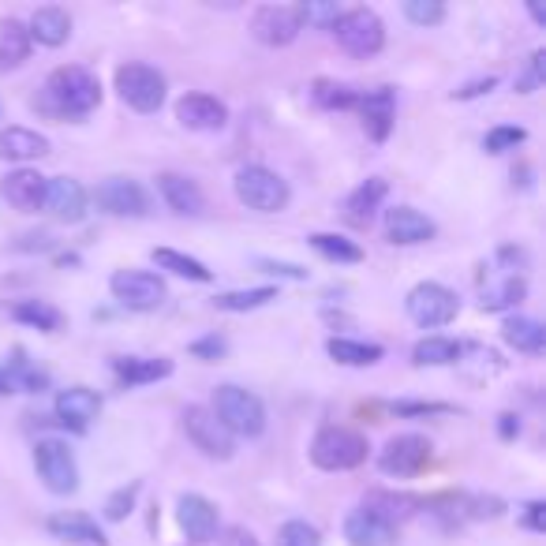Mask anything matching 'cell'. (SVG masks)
Returning a JSON list of instances; mask_svg holds the SVG:
<instances>
[{"mask_svg":"<svg viewBox=\"0 0 546 546\" xmlns=\"http://www.w3.org/2000/svg\"><path fill=\"white\" fill-rule=\"evenodd\" d=\"M232 184H236V199L244 202L247 210H259V214H281L292 199L285 180L266 165H244Z\"/></svg>","mask_w":546,"mask_h":546,"instance_id":"obj_5","label":"cell"},{"mask_svg":"<svg viewBox=\"0 0 546 546\" xmlns=\"http://www.w3.org/2000/svg\"><path fill=\"white\" fill-rule=\"evenodd\" d=\"M135 498H139V483H128V487L113 490V494L105 498V520H113V524L128 520L131 509H135Z\"/></svg>","mask_w":546,"mask_h":546,"instance_id":"obj_45","label":"cell"},{"mask_svg":"<svg viewBox=\"0 0 546 546\" xmlns=\"http://www.w3.org/2000/svg\"><path fill=\"white\" fill-rule=\"evenodd\" d=\"M528 296V281L517 273H505L498 285L483 288V311H509Z\"/></svg>","mask_w":546,"mask_h":546,"instance_id":"obj_37","label":"cell"},{"mask_svg":"<svg viewBox=\"0 0 546 546\" xmlns=\"http://www.w3.org/2000/svg\"><path fill=\"white\" fill-rule=\"evenodd\" d=\"M225 352H229V341H225L221 333H206V337H199V341L191 345V356L202 363H217Z\"/></svg>","mask_w":546,"mask_h":546,"instance_id":"obj_47","label":"cell"},{"mask_svg":"<svg viewBox=\"0 0 546 546\" xmlns=\"http://www.w3.org/2000/svg\"><path fill=\"white\" fill-rule=\"evenodd\" d=\"M386 236H389V244L416 247L434 240V236H438V225H434L427 214H419L416 206H393V210H386Z\"/></svg>","mask_w":546,"mask_h":546,"instance_id":"obj_18","label":"cell"},{"mask_svg":"<svg viewBox=\"0 0 546 546\" xmlns=\"http://www.w3.org/2000/svg\"><path fill=\"white\" fill-rule=\"evenodd\" d=\"M150 259H154L158 270H169V273H176V277H187V281H199V285L214 281V270H206V262L191 259L184 251H173V247H154Z\"/></svg>","mask_w":546,"mask_h":546,"instance_id":"obj_33","label":"cell"},{"mask_svg":"<svg viewBox=\"0 0 546 546\" xmlns=\"http://www.w3.org/2000/svg\"><path fill=\"white\" fill-rule=\"evenodd\" d=\"M270 300H277V288H247V292H225L217 296V311H255V307H266Z\"/></svg>","mask_w":546,"mask_h":546,"instance_id":"obj_39","label":"cell"},{"mask_svg":"<svg viewBox=\"0 0 546 546\" xmlns=\"http://www.w3.org/2000/svg\"><path fill=\"white\" fill-rule=\"evenodd\" d=\"M210 412L221 419V427L236 438H259L266 431V404L251 393V389H240V386H217L214 389V404Z\"/></svg>","mask_w":546,"mask_h":546,"instance_id":"obj_3","label":"cell"},{"mask_svg":"<svg viewBox=\"0 0 546 546\" xmlns=\"http://www.w3.org/2000/svg\"><path fill=\"white\" fill-rule=\"evenodd\" d=\"M45 528L57 535L60 543H75V546H109L105 532L98 528V520H90L87 513H53L45 520Z\"/></svg>","mask_w":546,"mask_h":546,"instance_id":"obj_21","label":"cell"},{"mask_svg":"<svg viewBox=\"0 0 546 546\" xmlns=\"http://www.w3.org/2000/svg\"><path fill=\"white\" fill-rule=\"evenodd\" d=\"M307 244L315 247L318 255L330 259V262H363V247L356 244V240L337 236V232H311Z\"/></svg>","mask_w":546,"mask_h":546,"instance_id":"obj_38","label":"cell"},{"mask_svg":"<svg viewBox=\"0 0 546 546\" xmlns=\"http://www.w3.org/2000/svg\"><path fill=\"white\" fill-rule=\"evenodd\" d=\"M528 12H532V19L539 23V27H546V8H543V4H528Z\"/></svg>","mask_w":546,"mask_h":546,"instance_id":"obj_54","label":"cell"},{"mask_svg":"<svg viewBox=\"0 0 546 546\" xmlns=\"http://www.w3.org/2000/svg\"><path fill=\"white\" fill-rule=\"evenodd\" d=\"M109 292L128 311H158L161 303H165V296H169L165 281L150 270H116L109 277Z\"/></svg>","mask_w":546,"mask_h":546,"instance_id":"obj_9","label":"cell"},{"mask_svg":"<svg viewBox=\"0 0 546 546\" xmlns=\"http://www.w3.org/2000/svg\"><path fill=\"white\" fill-rule=\"evenodd\" d=\"M520 528H528V532H546V502H528L524 505V513H520Z\"/></svg>","mask_w":546,"mask_h":546,"instance_id":"obj_50","label":"cell"},{"mask_svg":"<svg viewBox=\"0 0 546 546\" xmlns=\"http://www.w3.org/2000/svg\"><path fill=\"white\" fill-rule=\"evenodd\" d=\"M277 546H322V535L307 520H285L277 532Z\"/></svg>","mask_w":546,"mask_h":546,"instance_id":"obj_42","label":"cell"},{"mask_svg":"<svg viewBox=\"0 0 546 546\" xmlns=\"http://www.w3.org/2000/svg\"><path fill=\"white\" fill-rule=\"evenodd\" d=\"M176 120L187 131H221L229 124V105L214 94H184L176 101Z\"/></svg>","mask_w":546,"mask_h":546,"instance_id":"obj_17","label":"cell"},{"mask_svg":"<svg viewBox=\"0 0 546 546\" xmlns=\"http://www.w3.org/2000/svg\"><path fill=\"white\" fill-rule=\"evenodd\" d=\"M12 393V386H8V378H4V371H0V397H8Z\"/></svg>","mask_w":546,"mask_h":546,"instance_id":"obj_55","label":"cell"},{"mask_svg":"<svg viewBox=\"0 0 546 546\" xmlns=\"http://www.w3.org/2000/svg\"><path fill=\"white\" fill-rule=\"evenodd\" d=\"M42 105L53 116L64 120H83L101 105V83L98 75L79 68V64H64L57 72H49L42 87Z\"/></svg>","mask_w":546,"mask_h":546,"instance_id":"obj_1","label":"cell"},{"mask_svg":"<svg viewBox=\"0 0 546 546\" xmlns=\"http://www.w3.org/2000/svg\"><path fill=\"white\" fill-rule=\"evenodd\" d=\"M217 546H259V539L247 532V528H240V524H232V528H225V532H221Z\"/></svg>","mask_w":546,"mask_h":546,"instance_id":"obj_52","label":"cell"},{"mask_svg":"<svg viewBox=\"0 0 546 546\" xmlns=\"http://www.w3.org/2000/svg\"><path fill=\"white\" fill-rule=\"evenodd\" d=\"M505 502L502 498H494V494H468V498H460V513L468 520H494L502 517Z\"/></svg>","mask_w":546,"mask_h":546,"instance_id":"obj_43","label":"cell"},{"mask_svg":"<svg viewBox=\"0 0 546 546\" xmlns=\"http://www.w3.org/2000/svg\"><path fill=\"white\" fill-rule=\"evenodd\" d=\"M502 341L509 348L524 352V356H543L546 330H543V322L532 315H509L502 322Z\"/></svg>","mask_w":546,"mask_h":546,"instance_id":"obj_26","label":"cell"},{"mask_svg":"<svg viewBox=\"0 0 546 546\" xmlns=\"http://www.w3.org/2000/svg\"><path fill=\"white\" fill-rule=\"evenodd\" d=\"M330 360L345 363V367H374V363L386 356V348L374 345V341H352V337H330L326 341Z\"/></svg>","mask_w":546,"mask_h":546,"instance_id":"obj_31","label":"cell"},{"mask_svg":"<svg viewBox=\"0 0 546 546\" xmlns=\"http://www.w3.org/2000/svg\"><path fill=\"white\" fill-rule=\"evenodd\" d=\"M498 87V75H483V79H472L468 87L453 90V101H468V98H479V94H490Z\"/></svg>","mask_w":546,"mask_h":546,"instance_id":"obj_51","label":"cell"},{"mask_svg":"<svg viewBox=\"0 0 546 546\" xmlns=\"http://www.w3.org/2000/svg\"><path fill=\"white\" fill-rule=\"evenodd\" d=\"M34 468H38V479L45 483V490H53L60 498L79 490V464H75V453L64 438H42L34 446Z\"/></svg>","mask_w":546,"mask_h":546,"instance_id":"obj_8","label":"cell"},{"mask_svg":"<svg viewBox=\"0 0 546 546\" xmlns=\"http://www.w3.org/2000/svg\"><path fill=\"white\" fill-rule=\"evenodd\" d=\"M101 408H105V401H101L98 389H90V386L60 389L57 404H53V412H57V423L72 427V431H87L90 423L101 416Z\"/></svg>","mask_w":546,"mask_h":546,"instance_id":"obj_16","label":"cell"},{"mask_svg":"<svg viewBox=\"0 0 546 546\" xmlns=\"http://www.w3.org/2000/svg\"><path fill=\"white\" fill-rule=\"evenodd\" d=\"M498 434H502L505 442H513V438L520 434V416H513V412H502V416H498Z\"/></svg>","mask_w":546,"mask_h":546,"instance_id":"obj_53","label":"cell"},{"mask_svg":"<svg viewBox=\"0 0 546 546\" xmlns=\"http://www.w3.org/2000/svg\"><path fill=\"white\" fill-rule=\"evenodd\" d=\"M393 412H397V416H446L453 408L438 401H401V404H393Z\"/></svg>","mask_w":546,"mask_h":546,"instance_id":"obj_49","label":"cell"},{"mask_svg":"<svg viewBox=\"0 0 546 546\" xmlns=\"http://www.w3.org/2000/svg\"><path fill=\"white\" fill-rule=\"evenodd\" d=\"M30 34H27V23L19 19H4L0 23V72H12L19 68L23 60L30 57Z\"/></svg>","mask_w":546,"mask_h":546,"instance_id":"obj_32","label":"cell"},{"mask_svg":"<svg viewBox=\"0 0 546 546\" xmlns=\"http://www.w3.org/2000/svg\"><path fill=\"white\" fill-rule=\"evenodd\" d=\"M49 214L64 221V225H75L87 217V187L72 180V176H45V202Z\"/></svg>","mask_w":546,"mask_h":546,"instance_id":"obj_15","label":"cell"},{"mask_svg":"<svg viewBox=\"0 0 546 546\" xmlns=\"http://www.w3.org/2000/svg\"><path fill=\"white\" fill-rule=\"evenodd\" d=\"M404 311H408V318H412L416 326H423V330H442V326H449V322L460 315V300L453 288L438 285V281H419V285L408 292Z\"/></svg>","mask_w":546,"mask_h":546,"instance_id":"obj_7","label":"cell"},{"mask_svg":"<svg viewBox=\"0 0 546 546\" xmlns=\"http://www.w3.org/2000/svg\"><path fill=\"white\" fill-rule=\"evenodd\" d=\"M356 109L363 116V131L371 135L374 143H386L389 131H393V120H397V94L389 87H378L371 94H360Z\"/></svg>","mask_w":546,"mask_h":546,"instance_id":"obj_19","label":"cell"},{"mask_svg":"<svg viewBox=\"0 0 546 546\" xmlns=\"http://www.w3.org/2000/svg\"><path fill=\"white\" fill-rule=\"evenodd\" d=\"M311 101L326 113H345V109H356L360 94L348 83H337V79H315L311 83Z\"/></svg>","mask_w":546,"mask_h":546,"instance_id":"obj_36","label":"cell"},{"mask_svg":"<svg viewBox=\"0 0 546 546\" xmlns=\"http://www.w3.org/2000/svg\"><path fill=\"white\" fill-rule=\"evenodd\" d=\"M524 139H528V131L524 128H517V124H498V128L487 131L483 150H487V154H509V150H517Z\"/></svg>","mask_w":546,"mask_h":546,"instance_id":"obj_40","label":"cell"},{"mask_svg":"<svg viewBox=\"0 0 546 546\" xmlns=\"http://www.w3.org/2000/svg\"><path fill=\"white\" fill-rule=\"evenodd\" d=\"M184 431L191 438V446L206 453L210 460H229L236 453V438H232L221 419L206 408V404H187L184 408Z\"/></svg>","mask_w":546,"mask_h":546,"instance_id":"obj_10","label":"cell"},{"mask_svg":"<svg viewBox=\"0 0 546 546\" xmlns=\"http://www.w3.org/2000/svg\"><path fill=\"white\" fill-rule=\"evenodd\" d=\"M404 15L416 27H438L446 19V4L442 0H404Z\"/></svg>","mask_w":546,"mask_h":546,"instance_id":"obj_44","label":"cell"},{"mask_svg":"<svg viewBox=\"0 0 546 546\" xmlns=\"http://www.w3.org/2000/svg\"><path fill=\"white\" fill-rule=\"evenodd\" d=\"M12 318L15 322H23V326H30V330H42V333L64 330V315L45 300H19L12 307Z\"/></svg>","mask_w":546,"mask_h":546,"instance_id":"obj_34","label":"cell"},{"mask_svg":"<svg viewBox=\"0 0 546 546\" xmlns=\"http://www.w3.org/2000/svg\"><path fill=\"white\" fill-rule=\"evenodd\" d=\"M255 266H259V273H270V277H285V281H307V270H303V266H296V262L259 259Z\"/></svg>","mask_w":546,"mask_h":546,"instance_id":"obj_48","label":"cell"},{"mask_svg":"<svg viewBox=\"0 0 546 546\" xmlns=\"http://www.w3.org/2000/svg\"><path fill=\"white\" fill-rule=\"evenodd\" d=\"M419 498H412V494H393V490H371L367 498H363V505L360 509H367L371 517H378V520H386V524H401V520H408V517H416L419 513Z\"/></svg>","mask_w":546,"mask_h":546,"instance_id":"obj_28","label":"cell"},{"mask_svg":"<svg viewBox=\"0 0 546 546\" xmlns=\"http://www.w3.org/2000/svg\"><path fill=\"white\" fill-rule=\"evenodd\" d=\"M431 442L423 434H397L389 438L386 449L378 453V468L389 475V479H412L419 475L427 464H431Z\"/></svg>","mask_w":546,"mask_h":546,"instance_id":"obj_11","label":"cell"},{"mask_svg":"<svg viewBox=\"0 0 546 546\" xmlns=\"http://www.w3.org/2000/svg\"><path fill=\"white\" fill-rule=\"evenodd\" d=\"M333 38L345 49L348 57H378L386 49V23L374 8H348L333 23Z\"/></svg>","mask_w":546,"mask_h":546,"instance_id":"obj_4","label":"cell"},{"mask_svg":"<svg viewBox=\"0 0 546 546\" xmlns=\"http://www.w3.org/2000/svg\"><path fill=\"white\" fill-rule=\"evenodd\" d=\"M367 453H371L367 438L352 427H337V423L318 427L315 442H311V464L322 472H352L367 460Z\"/></svg>","mask_w":546,"mask_h":546,"instance_id":"obj_2","label":"cell"},{"mask_svg":"<svg viewBox=\"0 0 546 546\" xmlns=\"http://www.w3.org/2000/svg\"><path fill=\"white\" fill-rule=\"evenodd\" d=\"M300 30L303 23L292 4H262V8H255V15H251V34H255L262 45H270V49L292 45L300 38Z\"/></svg>","mask_w":546,"mask_h":546,"instance_id":"obj_13","label":"cell"},{"mask_svg":"<svg viewBox=\"0 0 546 546\" xmlns=\"http://www.w3.org/2000/svg\"><path fill=\"white\" fill-rule=\"evenodd\" d=\"M300 23H311V27H322V30H333V23L341 19V8L333 0H307L296 8Z\"/></svg>","mask_w":546,"mask_h":546,"instance_id":"obj_41","label":"cell"},{"mask_svg":"<svg viewBox=\"0 0 546 546\" xmlns=\"http://www.w3.org/2000/svg\"><path fill=\"white\" fill-rule=\"evenodd\" d=\"M94 202L98 210L113 217H146L150 214V195L143 184H135L128 176H109L94 187Z\"/></svg>","mask_w":546,"mask_h":546,"instance_id":"obj_12","label":"cell"},{"mask_svg":"<svg viewBox=\"0 0 546 546\" xmlns=\"http://www.w3.org/2000/svg\"><path fill=\"white\" fill-rule=\"evenodd\" d=\"M176 524L180 532L187 535V543H214L217 539V528H221V517H217V505L202 494H180L176 502Z\"/></svg>","mask_w":546,"mask_h":546,"instance_id":"obj_14","label":"cell"},{"mask_svg":"<svg viewBox=\"0 0 546 546\" xmlns=\"http://www.w3.org/2000/svg\"><path fill=\"white\" fill-rule=\"evenodd\" d=\"M49 154V139L42 131H30V128H0V161H34Z\"/></svg>","mask_w":546,"mask_h":546,"instance_id":"obj_27","label":"cell"},{"mask_svg":"<svg viewBox=\"0 0 546 546\" xmlns=\"http://www.w3.org/2000/svg\"><path fill=\"white\" fill-rule=\"evenodd\" d=\"M464 356V345L453 341V337H423L416 348H412V360L416 367H449Z\"/></svg>","mask_w":546,"mask_h":546,"instance_id":"obj_35","label":"cell"},{"mask_svg":"<svg viewBox=\"0 0 546 546\" xmlns=\"http://www.w3.org/2000/svg\"><path fill=\"white\" fill-rule=\"evenodd\" d=\"M165 90H169L165 87V75L158 68H150V64L131 60V64L116 68V94L135 113H158L165 105Z\"/></svg>","mask_w":546,"mask_h":546,"instance_id":"obj_6","label":"cell"},{"mask_svg":"<svg viewBox=\"0 0 546 546\" xmlns=\"http://www.w3.org/2000/svg\"><path fill=\"white\" fill-rule=\"evenodd\" d=\"M27 34L30 42L45 45V49H60V45L72 38V15L64 12V8H57V4H45V8H38V12L30 15Z\"/></svg>","mask_w":546,"mask_h":546,"instance_id":"obj_24","label":"cell"},{"mask_svg":"<svg viewBox=\"0 0 546 546\" xmlns=\"http://www.w3.org/2000/svg\"><path fill=\"white\" fill-rule=\"evenodd\" d=\"M0 195L8 199V206L23 210V214H34L42 210L45 202V176L38 169H12V173L0 180Z\"/></svg>","mask_w":546,"mask_h":546,"instance_id":"obj_20","label":"cell"},{"mask_svg":"<svg viewBox=\"0 0 546 546\" xmlns=\"http://www.w3.org/2000/svg\"><path fill=\"white\" fill-rule=\"evenodd\" d=\"M158 191H161V199L169 202V210H176V214H184V217H199L202 206H206L199 184L180 173H161Z\"/></svg>","mask_w":546,"mask_h":546,"instance_id":"obj_25","label":"cell"},{"mask_svg":"<svg viewBox=\"0 0 546 546\" xmlns=\"http://www.w3.org/2000/svg\"><path fill=\"white\" fill-rule=\"evenodd\" d=\"M345 539L348 546H397L401 532L386 520L371 517L367 509H352L345 517Z\"/></svg>","mask_w":546,"mask_h":546,"instance_id":"obj_22","label":"cell"},{"mask_svg":"<svg viewBox=\"0 0 546 546\" xmlns=\"http://www.w3.org/2000/svg\"><path fill=\"white\" fill-rule=\"evenodd\" d=\"M4 378H8L12 393L15 389H19V393H45V389H49V374H45L42 367H34L27 348H12V360H8Z\"/></svg>","mask_w":546,"mask_h":546,"instance_id":"obj_30","label":"cell"},{"mask_svg":"<svg viewBox=\"0 0 546 546\" xmlns=\"http://www.w3.org/2000/svg\"><path fill=\"white\" fill-rule=\"evenodd\" d=\"M173 374V360H150V356H120L113 360V378L116 386L135 389V386H150V382H161Z\"/></svg>","mask_w":546,"mask_h":546,"instance_id":"obj_23","label":"cell"},{"mask_svg":"<svg viewBox=\"0 0 546 546\" xmlns=\"http://www.w3.org/2000/svg\"><path fill=\"white\" fill-rule=\"evenodd\" d=\"M389 195V184L382 180V176H371V180H363L352 195H348L345 202V214L352 225H371V217L378 214V206L386 202Z\"/></svg>","mask_w":546,"mask_h":546,"instance_id":"obj_29","label":"cell"},{"mask_svg":"<svg viewBox=\"0 0 546 546\" xmlns=\"http://www.w3.org/2000/svg\"><path fill=\"white\" fill-rule=\"evenodd\" d=\"M543 79H546V53L535 49L524 75H517V94H535V90L543 87Z\"/></svg>","mask_w":546,"mask_h":546,"instance_id":"obj_46","label":"cell"}]
</instances>
